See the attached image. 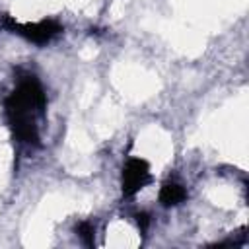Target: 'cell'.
Listing matches in <instances>:
<instances>
[{
	"mask_svg": "<svg viewBox=\"0 0 249 249\" xmlns=\"http://www.w3.org/2000/svg\"><path fill=\"white\" fill-rule=\"evenodd\" d=\"M8 123L16 134L25 144L39 146L37 117L45 113L47 93L35 76H25L18 88L4 101Z\"/></svg>",
	"mask_w": 249,
	"mask_h": 249,
	"instance_id": "cell-1",
	"label": "cell"
},
{
	"mask_svg": "<svg viewBox=\"0 0 249 249\" xmlns=\"http://www.w3.org/2000/svg\"><path fill=\"white\" fill-rule=\"evenodd\" d=\"M2 25L10 33H16V35H19V37H23L35 45H47L56 35L62 33V25L54 19H39V21H31V23H19L16 18L4 16Z\"/></svg>",
	"mask_w": 249,
	"mask_h": 249,
	"instance_id": "cell-2",
	"label": "cell"
},
{
	"mask_svg": "<svg viewBox=\"0 0 249 249\" xmlns=\"http://www.w3.org/2000/svg\"><path fill=\"white\" fill-rule=\"evenodd\" d=\"M150 181H152L150 163L144 158H128L124 167H123V175H121L123 195L132 196L138 191H142Z\"/></svg>",
	"mask_w": 249,
	"mask_h": 249,
	"instance_id": "cell-3",
	"label": "cell"
},
{
	"mask_svg": "<svg viewBox=\"0 0 249 249\" xmlns=\"http://www.w3.org/2000/svg\"><path fill=\"white\" fill-rule=\"evenodd\" d=\"M158 198H160L161 206H165V208L179 206V204H181V202H185V198H187V189H185L181 183L167 181V183H163V185H161Z\"/></svg>",
	"mask_w": 249,
	"mask_h": 249,
	"instance_id": "cell-4",
	"label": "cell"
},
{
	"mask_svg": "<svg viewBox=\"0 0 249 249\" xmlns=\"http://www.w3.org/2000/svg\"><path fill=\"white\" fill-rule=\"evenodd\" d=\"M76 233L80 235V239H82L88 247L93 245V233H95V228H93L91 222H80V224L76 226Z\"/></svg>",
	"mask_w": 249,
	"mask_h": 249,
	"instance_id": "cell-5",
	"label": "cell"
},
{
	"mask_svg": "<svg viewBox=\"0 0 249 249\" xmlns=\"http://www.w3.org/2000/svg\"><path fill=\"white\" fill-rule=\"evenodd\" d=\"M136 224H138L140 231H146V230H148V224H150V218H148V214H146V212H140V214H136Z\"/></svg>",
	"mask_w": 249,
	"mask_h": 249,
	"instance_id": "cell-6",
	"label": "cell"
}]
</instances>
